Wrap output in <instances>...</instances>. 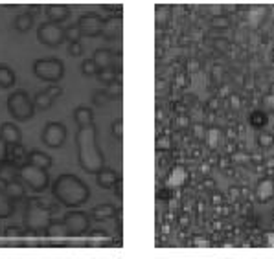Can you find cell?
Here are the masks:
<instances>
[{
  "instance_id": "obj_1",
  "label": "cell",
  "mask_w": 274,
  "mask_h": 259,
  "mask_svg": "<svg viewBox=\"0 0 274 259\" xmlns=\"http://www.w3.org/2000/svg\"><path fill=\"white\" fill-rule=\"evenodd\" d=\"M76 149H78V164L85 173L98 175L105 167V158L98 143L96 125L79 127L76 132Z\"/></svg>"
},
{
  "instance_id": "obj_2",
  "label": "cell",
  "mask_w": 274,
  "mask_h": 259,
  "mask_svg": "<svg viewBox=\"0 0 274 259\" xmlns=\"http://www.w3.org/2000/svg\"><path fill=\"white\" fill-rule=\"evenodd\" d=\"M52 193L61 204L68 206V208L85 204L90 197L87 184L72 173H64V175L57 176V180L52 184Z\"/></svg>"
},
{
  "instance_id": "obj_3",
  "label": "cell",
  "mask_w": 274,
  "mask_h": 259,
  "mask_svg": "<svg viewBox=\"0 0 274 259\" xmlns=\"http://www.w3.org/2000/svg\"><path fill=\"white\" fill-rule=\"evenodd\" d=\"M6 107H8V113L19 122H28L35 114L33 99L29 98L24 90H17V92L11 94L6 101Z\"/></svg>"
},
{
  "instance_id": "obj_4",
  "label": "cell",
  "mask_w": 274,
  "mask_h": 259,
  "mask_svg": "<svg viewBox=\"0 0 274 259\" xmlns=\"http://www.w3.org/2000/svg\"><path fill=\"white\" fill-rule=\"evenodd\" d=\"M31 68H33V73L37 76L39 79L46 81V83H52L55 85L57 81H61L64 76V64L63 61H59V59H37L33 61L31 64Z\"/></svg>"
},
{
  "instance_id": "obj_5",
  "label": "cell",
  "mask_w": 274,
  "mask_h": 259,
  "mask_svg": "<svg viewBox=\"0 0 274 259\" xmlns=\"http://www.w3.org/2000/svg\"><path fill=\"white\" fill-rule=\"evenodd\" d=\"M50 223H52V220H50V211L41 204L39 199H33V202H29L28 210H26V215H24L26 228L31 232L46 230Z\"/></svg>"
},
{
  "instance_id": "obj_6",
  "label": "cell",
  "mask_w": 274,
  "mask_h": 259,
  "mask_svg": "<svg viewBox=\"0 0 274 259\" xmlns=\"http://www.w3.org/2000/svg\"><path fill=\"white\" fill-rule=\"evenodd\" d=\"M19 178L22 180V184L28 188H31L33 191H44L50 186V178L48 173L44 169H39V167L31 166L26 162L24 166L19 167Z\"/></svg>"
},
{
  "instance_id": "obj_7",
  "label": "cell",
  "mask_w": 274,
  "mask_h": 259,
  "mask_svg": "<svg viewBox=\"0 0 274 259\" xmlns=\"http://www.w3.org/2000/svg\"><path fill=\"white\" fill-rule=\"evenodd\" d=\"M37 39L44 46H59L64 41V28L54 22H44L37 28Z\"/></svg>"
},
{
  "instance_id": "obj_8",
  "label": "cell",
  "mask_w": 274,
  "mask_h": 259,
  "mask_svg": "<svg viewBox=\"0 0 274 259\" xmlns=\"http://www.w3.org/2000/svg\"><path fill=\"white\" fill-rule=\"evenodd\" d=\"M64 140H66V127L59 122L46 123V127L43 131V142L52 149H59L63 147Z\"/></svg>"
},
{
  "instance_id": "obj_9",
  "label": "cell",
  "mask_w": 274,
  "mask_h": 259,
  "mask_svg": "<svg viewBox=\"0 0 274 259\" xmlns=\"http://www.w3.org/2000/svg\"><path fill=\"white\" fill-rule=\"evenodd\" d=\"M63 223H64V226H66L68 235H74V237L83 235L85 232L88 230V226H90L88 215L87 213H83V211H70V213L64 215Z\"/></svg>"
},
{
  "instance_id": "obj_10",
  "label": "cell",
  "mask_w": 274,
  "mask_h": 259,
  "mask_svg": "<svg viewBox=\"0 0 274 259\" xmlns=\"http://www.w3.org/2000/svg\"><path fill=\"white\" fill-rule=\"evenodd\" d=\"M61 94H63V88L59 87V85H50V87H46L44 90H41L33 98L35 110H46V108H50Z\"/></svg>"
},
{
  "instance_id": "obj_11",
  "label": "cell",
  "mask_w": 274,
  "mask_h": 259,
  "mask_svg": "<svg viewBox=\"0 0 274 259\" xmlns=\"http://www.w3.org/2000/svg\"><path fill=\"white\" fill-rule=\"evenodd\" d=\"M78 28L79 31L87 37H96L103 31V20L101 17L94 13H87V15H81L78 20Z\"/></svg>"
},
{
  "instance_id": "obj_12",
  "label": "cell",
  "mask_w": 274,
  "mask_h": 259,
  "mask_svg": "<svg viewBox=\"0 0 274 259\" xmlns=\"http://www.w3.org/2000/svg\"><path fill=\"white\" fill-rule=\"evenodd\" d=\"M0 138L4 140L8 145L15 147V145H20V142H22V132H20V129L15 125V123H2L0 125Z\"/></svg>"
},
{
  "instance_id": "obj_13",
  "label": "cell",
  "mask_w": 274,
  "mask_h": 259,
  "mask_svg": "<svg viewBox=\"0 0 274 259\" xmlns=\"http://www.w3.org/2000/svg\"><path fill=\"white\" fill-rule=\"evenodd\" d=\"M96 182H98V186L103 188V190H111V188H114L118 184V175L111 167H103L101 171L96 175Z\"/></svg>"
},
{
  "instance_id": "obj_14",
  "label": "cell",
  "mask_w": 274,
  "mask_h": 259,
  "mask_svg": "<svg viewBox=\"0 0 274 259\" xmlns=\"http://www.w3.org/2000/svg\"><path fill=\"white\" fill-rule=\"evenodd\" d=\"M113 59H114V55L111 50L99 48L94 52L92 61L96 63V66H98L99 70H107V68H113Z\"/></svg>"
},
{
  "instance_id": "obj_15",
  "label": "cell",
  "mask_w": 274,
  "mask_h": 259,
  "mask_svg": "<svg viewBox=\"0 0 274 259\" xmlns=\"http://www.w3.org/2000/svg\"><path fill=\"white\" fill-rule=\"evenodd\" d=\"M26 158H28V164L39 167V169H44V171L50 169V166H52V157L46 155L44 151H31Z\"/></svg>"
},
{
  "instance_id": "obj_16",
  "label": "cell",
  "mask_w": 274,
  "mask_h": 259,
  "mask_svg": "<svg viewBox=\"0 0 274 259\" xmlns=\"http://www.w3.org/2000/svg\"><path fill=\"white\" fill-rule=\"evenodd\" d=\"M46 15H48L50 22H54V24H61L64 19H68V8H64V6H59V4H54V6H48L46 8Z\"/></svg>"
},
{
  "instance_id": "obj_17",
  "label": "cell",
  "mask_w": 274,
  "mask_h": 259,
  "mask_svg": "<svg viewBox=\"0 0 274 259\" xmlns=\"http://www.w3.org/2000/svg\"><path fill=\"white\" fill-rule=\"evenodd\" d=\"M74 122L78 123L79 127H87V125H92L94 123V114L88 107H78L74 110Z\"/></svg>"
},
{
  "instance_id": "obj_18",
  "label": "cell",
  "mask_w": 274,
  "mask_h": 259,
  "mask_svg": "<svg viewBox=\"0 0 274 259\" xmlns=\"http://www.w3.org/2000/svg\"><path fill=\"white\" fill-rule=\"evenodd\" d=\"M17 176H19V169L11 162H2L0 164V180L8 184V182L17 180Z\"/></svg>"
},
{
  "instance_id": "obj_19",
  "label": "cell",
  "mask_w": 274,
  "mask_h": 259,
  "mask_svg": "<svg viewBox=\"0 0 274 259\" xmlns=\"http://www.w3.org/2000/svg\"><path fill=\"white\" fill-rule=\"evenodd\" d=\"M116 215V208L113 204H99L92 208V217L96 220H107Z\"/></svg>"
},
{
  "instance_id": "obj_20",
  "label": "cell",
  "mask_w": 274,
  "mask_h": 259,
  "mask_svg": "<svg viewBox=\"0 0 274 259\" xmlns=\"http://www.w3.org/2000/svg\"><path fill=\"white\" fill-rule=\"evenodd\" d=\"M4 191L11 201H17V199H22V197H24V184H22V180L8 182L6 188H4Z\"/></svg>"
},
{
  "instance_id": "obj_21",
  "label": "cell",
  "mask_w": 274,
  "mask_h": 259,
  "mask_svg": "<svg viewBox=\"0 0 274 259\" xmlns=\"http://www.w3.org/2000/svg\"><path fill=\"white\" fill-rule=\"evenodd\" d=\"M31 26H33V13H20L15 17V29L20 33L31 29Z\"/></svg>"
},
{
  "instance_id": "obj_22",
  "label": "cell",
  "mask_w": 274,
  "mask_h": 259,
  "mask_svg": "<svg viewBox=\"0 0 274 259\" xmlns=\"http://www.w3.org/2000/svg\"><path fill=\"white\" fill-rule=\"evenodd\" d=\"M11 215H13V201L0 188V219H8Z\"/></svg>"
},
{
  "instance_id": "obj_23",
  "label": "cell",
  "mask_w": 274,
  "mask_h": 259,
  "mask_svg": "<svg viewBox=\"0 0 274 259\" xmlns=\"http://www.w3.org/2000/svg\"><path fill=\"white\" fill-rule=\"evenodd\" d=\"M46 234L54 239H63L64 235H68V232H66V226H64L63 220H52L46 228Z\"/></svg>"
},
{
  "instance_id": "obj_24",
  "label": "cell",
  "mask_w": 274,
  "mask_h": 259,
  "mask_svg": "<svg viewBox=\"0 0 274 259\" xmlns=\"http://www.w3.org/2000/svg\"><path fill=\"white\" fill-rule=\"evenodd\" d=\"M15 83V73L10 66L0 64V88H10Z\"/></svg>"
},
{
  "instance_id": "obj_25",
  "label": "cell",
  "mask_w": 274,
  "mask_h": 259,
  "mask_svg": "<svg viewBox=\"0 0 274 259\" xmlns=\"http://www.w3.org/2000/svg\"><path fill=\"white\" fill-rule=\"evenodd\" d=\"M120 31V19H109L105 24H103V31L101 33L107 37V39H111V37H114V35Z\"/></svg>"
},
{
  "instance_id": "obj_26",
  "label": "cell",
  "mask_w": 274,
  "mask_h": 259,
  "mask_svg": "<svg viewBox=\"0 0 274 259\" xmlns=\"http://www.w3.org/2000/svg\"><path fill=\"white\" fill-rule=\"evenodd\" d=\"M98 78H99V81H101V83L113 85V83H116V81H114V79H116V70H114V68L99 70Z\"/></svg>"
},
{
  "instance_id": "obj_27",
  "label": "cell",
  "mask_w": 274,
  "mask_h": 259,
  "mask_svg": "<svg viewBox=\"0 0 274 259\" xmlns=\"http://www.w3.org/2000/svg\"><path fill=\"white\" fill-rule=\"evenodd\" d=\"M79 37H81V31H79L78 24L64 28V39H68L70 43H79Z\"/></svg>"
},
{
  "instance_id": "obj_28",
  "label": "cell",
  "mask_w": 274,
  "mask_h": 259,
  "mask_svg": "<svg viewBox=\"0 0 274 259\" xmlns=\"http://www.w3.org/2000/svg\"><path fill=\"white\" fill-rule=\"evenodd\" d=\"M81 72H83L85 76H98L99 68L96 66V63H94L92 59H85L83 64H81Z\"/></svg>"
},
{
  "instance_id": "obj_29",
  "label": "cell",
  "mask_w": 274,
  "mask_h": 259,
  "mask_svg": "<svg viewBox=\"0 0 274 259\" xmlns=\"http://www.w3.org/2000/svg\"><path fill=\"white\" fill-rule=\"evenodd\" d=\"M120 92H122V87H120V83L109 85V88L105 90V94H107L109 98H116V96H120Z\"/></svg>"
},
{
  "instance_id": "obj_30",
  "label": "cell",
  "mask_w": 274,
  "mask_h": 259,
  "mask_svg": "<svg viewBox=\"0 0 274 259\" xmlns=\"http://www.w3.org/2000/svg\"><path fill=\"white\" fill-rule=\"evenodd\" d=\"M68 54L72 55V57H78V55L83 54V46H81V43H70Z\"/></svg>"
},
{
  "instance_id": "obj_31",
  "label": "cell",
  "mask_w": 274,
  "mask_h": 259,
  "mask_svg": "<svg viewBox=\"0 0 274 259\" xmlns=\"http://www.w3.org/2000/svg\"><path fill=\"white\" fill-rule=\"evenodd\" d=\"M4 235L6 237H20L22 235V232H20V228L19 226H10V228H6V232H4Z\"/></svg>"
},
{
  "instance_id": "obj_32",
  "label": "cell",
  "mask_w": 274,
  "mask_h": 259,
  "mask_svg": "<svg viewBox=\"0 0 274 259\" xmlns=\"http://www.w3.org/2000/svg\"><path fill=\"white\" fill-rule=\"evenodd\" d=\"M270 193H272V184H270V182H263L260 188V197L265 199V197H269Z\"/></svg>"
},
{
  "instance_id": "obj_33",
  "label": "cell",
  "mask_w": 274,
  "mask_h": 259,
  "mask_svg": "<svg viewBox=\"0 0 274 259\" xmlns=\"http://www.w3.org/2000/svg\"><path fill=\"white\" fill-rule=\"evenodd\" d=\"M92 99H94V103H98V105H105V103L109 101V96L105 92H96L92 96Z\"/></svg>"
},
{
  "instance_id": "obj_34",
  "label": "cell",
  "mask_w": 274,
  "mask_h": 259,
  "mask_svg": "<svg viewBox=\"0 0 274 259\" xmlns=\"http://www.w3.org/2000/svg\"><path fill=\"white\" fill-rule=\"evenodd\" d=\"M6 158H8V143L0 138V164L6 162Z\"/></svg>"
},
{
  "instance_id": "obj_35",
  "label": "cell",
  "mask_w": 274,
  "mask_h": 259,
  "mask_svg": "<svg viewBox=\"0 0 274 259\" xmlns=\"http://www.w3.org/2000/svg\"><path fill=\"white\" fill-rule=\"evenodd\" d=\"M13 155H15V160L22 158V157H24V147H22V145H15L13 147Z\"/></svg>"
},
{
  "instance_id": "obj_36",
  "label": "cell",
  "mask_w": 274,
  "mask_h": 259,
  "mask_svg": "<svg viewBox=\"0 0 274 259\" xmlns=\"http://www.w3.org/2000/svg\"><path fill=\"white\" fill-rule=\"evenodd\" d=\"M113 131H114V134H116V138H122V120H118V122H114Z\"/></svg>"
},
{
  "instance_id": "obj_37",
  "label": "cell",
  "mask_w": 274,
  "mask_h": 259,
  "mask_svg": "<svg viewBox=\"0 0 274 259\" xmlns=\"http://www.w3.org/2000/svg\"><path fill=\"white\" fill-rule=\"evenodd\" d=\"M270 142H272V138H269V136H261V143H263V145H269Z\"/></svg>"
}]
</instances>
